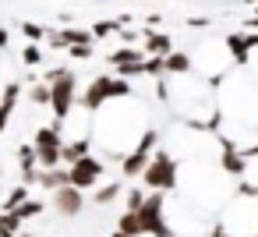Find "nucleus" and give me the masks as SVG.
Segmentation results:
<instances>
[{"instance_id": "nucleus-1", "label": "nucleus", "mask_w": 258, "mask_h": 237, "mask_svg": "<svg viewBox=\"0 0 258 237\" xmlns=\"http://www.w3.org/2000/svg\"><path fill=\"white\" fill-rule=\"evenodd\" d=\"M46 82H50V89H53L50 106H53L57 121H64V117L71 113L75 99H78V92H75V75H71L68 68H53V71H46Z\"/></svg>"}, {"instance_id": "nucleus-2", "label": "nucleus", "mask_w": 258, "mask_h": 237, "mask_svg": "<svg viewBox=\"0 0 258 237\" xmlns=\"http://www.w3.org/2000/svg\"><path fill=\"white\" fill-rule=\"evenodd\" d=\"M113 96H131V82L120 75V78H110V75H103V78H96L82 96H78V103L85 106V110H99L106 99H113Z\"/></svg>"}, {"instance_id": "nucleus-3", "label": "nucleus", "mask_w": 258, "mask_h": 237, "mask_svg": "<svg viewBox=\"0 0 258 237\" xmlns=\"http://www.w3.org/2000/svg\"><path fill=\"white\" fill-rule=\"evenodd\" d=\"M142 181H145L152 191H173V188H177V159H173L166 149H159V152L149 159V166L142 170Z\"/></svg>"}, {"instance_id": "nucleus-4", "label": "nucleus", "mask_w": 258, "mask_h": 237, "mask_svg": "<svg viewBox=\"0 0 258 237\" xmlns=\"http://www.w3.org/2000/svg\"><path fill=\"white\" fill-rule=\"evenodd\" d=\"M163 191H156V195H145V202H142V209H138V216H142V233H152V237H173V230H170V223L163 219Z\"/></svg>"}, {"instance_id": "nucleus-5", "label": "nucleus", "mask_w": 258, "mask_h": 237, "mask_svg": "<svg viewBox=\"0 0 258 237\" xmlns=\"http://www.w3.org/2000/svg\"><path fill=\"white\" fill-rule=\"evenodd\" d=\"M32 145H36V156H39V163H43V166H57V163H60L64 138H60V131H57V128H39Z\"/></svg>"}, {"instance_id": "nucleus-6", "label": "nucleus", "mask_w": 258, "mask_h": 237, "mask_svg": "<svg viewBox=\"0 0 258 237\" xmlns=\"http://www.w3.org/2000/svg\"><path fill=\"white\" fill-rule=\"evenodd\" d=\"M53 209H57L60 216H68V219L82 216V209H85V191H82V188H75V184L57 188V191H53Z\"/></svg>"}, {"instance_id": "nucleus-7", "label": "nucleus", "mask_w": 258, "mask_h": 237, "mask_svg": "<svg viewBox=\"0 0 258 237\" xmlns=\"http://www.w3.org/2000/svg\"><path fill=\"white\" fill-rule=\"evenodd\" d=\"M68 170H71V184H75V188H82V191H89V188L99 181L103 163H99V159H92V156H82V159H75Z\"/></svg>"}, {"instance_id": "nucleus-8", "label": "nucleus", "mask_w": 258, "mask_h": 237, "mask_svg": "<svg viewBox=\"0 0 258 237\" xmlns=\"http://www.w3.org/2000/svg\"><path fill=\"white\" fill-rule=\"evenodd\" d=\"M110 64H113L124 78H131V75H145V57H142L138 50H131V46H124V50L110 53Z\"/></svg>"}, {"instance_id": "nucleus-9", "label": "nucleus", "mask_w": 258, "mask_h": 237, "mask_svg": "<svg viewBox=\"0 0 258 237\" xmlns=\"http://www.w3.org/2000/svg\"><path fill=\"white\" fill-rule=\"evenodd\" d=\"M39 184H43L46 191H57V188H64V184H71V170H60V166H43V170H39Z\"/></svg>"}, {"instance_id": "nucleus-10", "label": "nucleus", "mask_w": 258, "mask_h": 237, "mask_svg": "<svg viewBox=\"0 0 258 237\" xmlns=\"http://www.w3.org/2000/svg\"><path fill=\"white\" fill-rule=\"evenodd\" d=\"M226 46L233 50V61H237V64H244V61H247V50H251V46H258V36H230V39H226Z\"/></svg>"}, {"instance_id": "nucleus-11", "label": "nucleus", "mask_w": 258, "mask_h": 237, "mask_svg": "<svg viewBox=\"0 0 258 237\" xmlns=\"http://www.w3.org/2000/svg\"><path fill=\"white\" fill-rule=\"evenodd\" d=\"M149 156H152V152H145V149H138V145H135V152L124 159V177H138V173L149 166Z\"/></svg>"}, {"instance_id": "nucleus-12", "label": "nucleus", "mask_w": 258, "mask_h": 237, "mask_svg": "<svg viewBox=\"0 0 258 237\" xmlns=\"http://www.w3.org/2000/svg\"><path fill=\"white\" fill-rule=\"evenodd\" d=\"M163 68H166V75H187V71H191V57L170 50V53L163 57Z\"/></svg>"}, {"instance_id": "nucleus-13", "label": "nucleus", "mask_w": 258, "mask_h": 237, "mask_svg": "<svg viewBox=\"0 0 258 237\" xmlns=\"http://www.w3.org/2000/svg\"><path fill=\"white\" fill-rule=\"evenodd\" d=\"M82 156H89V142L85 138H75V142H64V149H60V159L71 166L75 159H82Z\"/></svg>"}, {"instance_id": "nucleus-14", "label": "nucleus", "mask_w": 258, "mask_h": 237, "mask_svg": "<svg viewBox=\"0 0 258 237\" xmlns=\"http://www.w3.org/2000/svg\"><path fill=\"white\" fill-rule=\"evenodd\" d=\"M145 50L156 53V57H166V53H170V36H166V32H149V36H145Z\"/></svg>"}, {"instance_id": "nucleus-15", "label": "nucleus", "mask_w": 258, "mask_h": 237, "mask_svg": "<svg viewBox=\"0 0 258 237\" xmlns=\"http://www.w3.org/2000/svg\"><path fill=\"white\" fill-rule=\"evenodd\" d=\"M117 230H124V233H138V237H142V216H138V209H127V212L117 219Z\"/></svg>"}, {"instance_id": "nucleus-16", "label": "nucleus", "mask_w": 258, "mask_h": 237, "mask_svg": "<svg viewBox=\"0 0 258 237\" xmlns=\"http://www.w3.org/2000/svg\"><path fill=\"white\" fill-rule=\"evenodd\" d=\"M18 226H22V216L15 209L8 216H0V237H18Z\"/></svg>"}, {"instance_id": "nucleus-17", "label": "nucleus", "mask_w": 258, "mask_h": 237, "mask_svg": "<svg viewBox=\"0 0 258 237\" xmlns=\"http://www.w3.org/2000/svg\"><path fill=\"white\" fill-rule=\"evenodd\" d=\"M50 96H53L50 82H39V85H32V92H29V99H32L36 106H50Z\"/></svg>"}, {"instance_id": "nucleus-18", "label": "nucleus", "mask_w": 258, "mask_h": 237, "mask_svg": "<svg viewBox=\"0 0 258 237\" xmlns=\"http://www.w3.org/2000/svg\"><path fill=\"white\" fill-rule=\"evenodd\" d=\"M117 198H120V184H106V188L96 191L92 202H96V205H110V202H117Z\"/></svg>"}, {"instance_id": "nucleus-19", "label": "nucleus", "mask_w": 258, "mask_h": 237, "mask_svg": "<svg viewBox=\"0 0 258 237\" xmlns=\"http://www.w3.org/2000/svg\"><path fill=\"white\" fill-rule=\"evenodd\" d=\"M120 25H127V22H96V25H92V36H96V39H106V36H113Z\"/></svg>"}, {"instance_id": "nucleus-20", "label": "nucleus", "mask_w": 258, "mask_h": 237, "mask_svg": "<svg viewBox=\"0 0 258 237\" xmlns=\"http://www.w3.org/2000/svg\"><path fill=\"white\" fill-rule=\"evenodd\" d=\"M36 159H39V156H36V145H22V149H18V166H22V170H32Z\"/></svg>"}, {"instance_id": "nucleus-21", "label": "nucleus", "mask_w": 258, "mask_h": 237, "mask_svg": "<svg viewBox=\"0 0 258 237\" xmlns=\"http://www.w3.org/2000/svg\"><path fill=\"white\" fill-rule=\"evenodd\" d=\"M15 212H18L22 219H29V216H39V212H43V202H29V198H25V202H22Z\"/></svg>"}, {"instance_id": "nucleus-22", "label": "nucleus", "mask_w": 258, "mask_h": 237, "mask_svg": "<svg viewBox=\"0 0 258 237\" xmlns=\"http://www.w3.org/2000/svg\"><path fill=\"white\" fill-rule=\"evenodd\" d=\"M25 188H29V184H22V188H15V191L8 195V202H4V205H8V209H18V205H22V202L29 198V191H25Z\"/></svg>"}, {"instance_id": "nucleus-23", "label": "nucleus", "mask_w": 258, "mask_h": 237, "mask_svg": "<svg viewBox=\"0 0 258 237\" xmlns=\"http://www.w3.org/2000/svg\"><path fill=\"white\" fill-rule=\"evenodd\" d=\"M22 36H29V39H43L46 32H43L36 22H22Z\"/></svg>"}, {"instance_id": "nucleus-24", "label": "nucleus", "mask_w": 258, "mask_h": 237, "mask_svg": "<svg viewBox=\"0 0 258 237\" xmlns=\"http://www.w3.org/2000/svg\"><path fill=\"white\" fill-rule=\"evenodd\" d=\"M68 53H71V57H78V61H85V57H92V43H78V46H68Z\"/></svg>"}, {"instance_id": "nucleus-25", "label": "nucleus", "mask_w": 258, "mask_h": 237, "mask_svg": "<svg viewBox=\"0 0 258 237\" xmlns=\"http://www.w3.org/2000/svg\"><path fill=\"white\" fill-rule=\"evenodd\" d=\"M142 202H145V191L142 188H131L127 191V209H142Z\"/></svg>"}, {"instance_id": "nucleus-26", "label": "nucleus", "mask_w": 258, "mask_h": 237, "mask_svg": "<svg viewBox=\"0 0 258 237\" xmlns=\"http://www.w3.org/2000/svg\"><path fill=\"white\" fill-rule=\"evenodd\" d=\"M11 110H15V103H0V135H4V128H8V117H11Z\"/></svg>"}, {"instance_id": "nucleus-27", "label": "nucleus", "mask_w": 258, "mask_h": 237, "mask_svg": "<svg viewBox=\"0 0 258 237\" xmlns=\"http://www.w3.org/2000/svg\"><path fill=\"white\" fill-rule=\"evenodd\" d=\"M22 61L25 64H39V46H25L22 50Z\"/></svg>"}, {"instance_id": "nucleus-28", "label": "nucleus", "mask_w": 258, "mask_h": 237, "mask_svg": "<svg viewBox=\"0 0 258 237\" xmlns=\"http://www.w3.org/2000/svg\"><path fill=\"white\" fill-rule=\"evenodd\" d=\"M8 39H11V32H8V29H0V46H8Z\"/></svg>"}, {"instance_id": "nucleus-29", "label": "nucleus", "mask_w": 258, "mask_h": 237, "mask_svg": "<svg viewBox=\"0 0 258 237\" xmlns=\"http://www.w3.org/2000/svg\"><path fill=\"white\" fill-rule=\"evenodd\" d=\"M110 237H138V233H124V230H117V233H110Z\"/></svg>"}, {"instance_id": "nucleus-30", "label": "nucleus", "mask_w": 258, "mask_h": 237, "mask_svg": "<svg viewBox=\"0 0 258 237\" xmlns=\"http://www.w3.org/2000/svg\"><path fill=\"white\" fill-rule=\"evenodd\" d=\"M212 237H230V233H223V230H212Z\"/></svg>"}, {"instance_id": "nucleus-31", "label": "nucleus", "mask_w": 258, "mask_h": 237, "mask_svg": "<svg viewBox=\"0 0 258 237\" xmlns=\"http://www.w3.org/2000/svg\"><path fill=\"white\" fill-rule=\"evenodd\" d=\"M18 237H36V233H18Z\"/></svg>"}, {"instance_id": "nucleus-32", "label": "nucleus", "mask_w": 258, "mask_h": 237, "mask_svg": "<svg viewBox=\"0 0 258 237\" xmlns=\"http://www.w3.org/2000/svg\"><path fill=\"white\" fill-rule=\"evenodd\" d=\"M251 156H258V145H254V149H251Z\"/></svg>"}, {"instance_id": "nucleus-33", "label": "nucleus", "mask_w": 258, "mask_h": 237, "mask_svg": "<svg viewBox=\"0 0 258 237\" xmlns=\"http://www.w3.org/2000/svg\"><path fill=\"white\" fill-rule=\"evenodd\" d=\"M244 4H258V0H244Z\"/></svg>"}]
</instances>
